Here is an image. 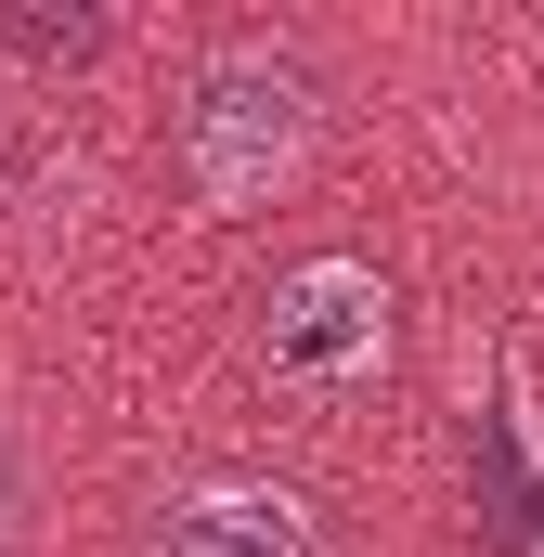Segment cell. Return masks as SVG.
<instances>
[{"instance_id":"cell-1","label":"cell","mask_w":544,"mask_h":557,"mask_svg":"<svg viewBox=\"0 0 544 557\" xmlns=\"http://www.w3.org/2000/svg\"><path fill=\"white\" fill-rule=\"evenodd\" d=\"M311 143H324V78L285 39H221L182 78V117H169V156H182L208 221H260L272 195H298Z\"/></svg>"},{"instance_id":"cell-2","label":"cell","mask_w":544,"mask_h":557,"mask_svg":"<svg viewBox=\"0 0 544 557\" xmlns=\"http://www.w3.org/2000/svg\"><path fill=\"white\" fill-rule=\"evenodd\" d=\"M260 363L298 376V389H363V376L390 363V285L363 273V260H298V273H272Z\"/></svg>"},{"instance_id":"cell-3","label":"cell","mask_w":544,"mask_h":557,"mask_svg":"<svg viewBox=\"0 0 544 557\" xmlns=\"http://www.w3.org/2000/svg\"><path fill=\"white\" fill-rule=\"evenodd\" d=\"M143 557H324V506L285 480H195V493H169Z\"/></svg>"}]
</instances>
